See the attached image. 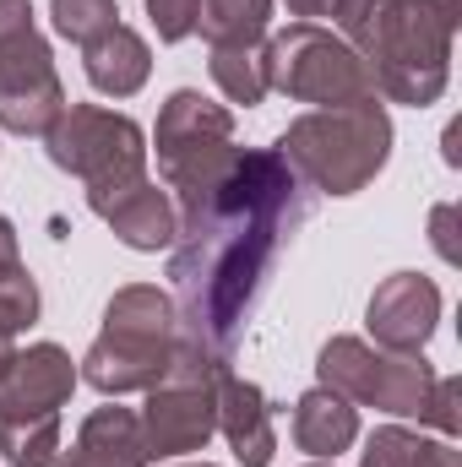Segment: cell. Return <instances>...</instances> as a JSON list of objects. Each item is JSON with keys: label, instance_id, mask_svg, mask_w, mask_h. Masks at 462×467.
Masks as SVG:
<instances>
[{"label": "cell", "instance_id": "obj_1", "mask_svg": "<svg viewBox=\"0 0 462 467\" xmlns=\"http://www.w3.org/2000/svg\"><path fill=\"white\" fill-rule=\"evenodd\" d=\"M174 207L180 234L169 244V277L180 294V337L234 353L245 316L278 266V250L305 218V180L278 147H239L207 191Z\"/></svg>", "mask_w": 462, "mask_h": 467}, {"label": "cell", "instance_id": "obj_2", "mask_svg": "<svg viewBox=\"0 0 462 467\" xmlns=\"http://www.w3.org/2000/svg\"><path fill=\"white\" fill-rule=\"evenodd\" d=\"M332 22L392 104L425 109L446 93L457 0H343Z\"/></svg>", "mask_w": 462, "mask_h": 467}, {"label": "cell", "instance_id": "obj_3", "mask_svg": "<svg viewBox=\"0 0 462 467\" xmlns=\"http://www.w3.org/2000/svg\"><path fill=\"white\" fill-rule=\"evenodd\" d=\"M180 343V310L163 288L152 283H131L104 305V327L93 337V348L82 353V380L104 397L125 391H147L169 375Z\"/></svg>", "mask_w": 462, "mask_h": 467}, {"label": "cell", "instance_id": "obj_4", "mask_svg": "<svg viewBox=\"0 0 462 467\" xmlns=\"http://www.w3.org/2000/svg\"><path fill=\"white\" fill-rule=\"evenodd\" d=\"M278 152L305 185L327 196H353L392 158V115L375 99L343 104V109H310L278 136Z\"/></svg>", "mask_w": 462, "mask_h": 467}, {"label": "cell", "instance_id": "obj_5", "mask_svg": "<svg viewBox=\"0 0 462 467\" xmlns=\"http://www.w3.org/2000/svg\"><path fill=\"white\" fill-rule=\"evenodd\" d=\"M267 88L294 104H321V109L375 99L364 60L321 22H294L267 38Z\"/></svg>", "mask_w": 462, "mask_h": 467}, {"label": "cell", "instance_id": "obj_6", "mask_svg": "<svg viewBox=\"0 0 462 467\" xmlns=\"http://www.w3.org/2000/svg\"><path fill=\"white\" fill-rule=\"evenodd\" d=\"M436 369L419 353H386L364 337H332L316 358V386L348 397L353 408H381L397 419H419L430 413L436 397Z\"/></svg>", "mask_w": 462, "mask_h": 467}, {"label": "cell", "instance_id": "obj_7", "mask_svg": "<svg viewBox=\"0 0 462 467\" xmlns=\"http://www.w3.org/2000/svg\"><path fill=\"white\" fill-rule=\"evenodd\" d=\"M49 163L77 174L88 185V202L110 196L120 185L147 174V136L131 115L99 109V104H66V115L44 130Z\"/></svg>", "mask_w": 462, "mask_h": 467}, {"label": "cell", "instance_id": "obj_8", "mask_svg": "<svg viewBox=\"0 0 462 467\" xmlns=\"http://www.w3.org/2000/svg\"><path fill=\"white\" fill-rule=\"evenodd\" d=\"M60 115H66V88L55 77L33 5L0 0V125L16 136H44Z\"/></svg>", "mask_w": 462, "mask_h": 467}, {"label": "cell", "instance_id": "obj_9", "mask_svg": "<svg viewBox=\"0 0 462 467\" xmlns=\"http://www.w3.org/2000/svg\"><path fill=\"white\" fill-rule=\"evenodd\" d=\"M152 147H158V169L169 180V191L185 202L196 191H207L224 169L234 163V115L224 104L202 99L196 88H180L169 93V104L158 109V130H152Z\"/></svg>", "mask_w": 462, "mask_h": 467}, {"label": "cell", "instance_id": "obj_10", "mask_svg": "<svg viewBox=\"0 0 462 467\" xmlns=\"http://www.w3.org/2000/svg\"><path fill=\"white\" fill-rule=\"evenodd\" d=\"M441 321V288L419 272H392L364 310V327L375 337V348L386 353H425Z\"/></svg>", "mask_w": 462, "mask_h": 467}, {"label": "cell", "instance_id": "obj_11", "mask_svg": "<svg viewBox=\"0 0 462 467\" xmlns=\"http://www.w3.org/2000/svg\"><path fill=\"white\" fill-rule=\"evenodd\" d=\"M77 364L60 343H33L27 353L11 358V369L0 375V424L5 419H38V413H60L77 391Z\"/></svg>", "mask_w": 462, "mask_h": 467}, {"label": "cell", "instance_id": "obj_12", "mask_svg": "<svg viewBox=\"0 0 462 467\" xmlns=\"http://www.w3.org/2000/svg\"><path fill=\"white\" fill-rule=\"evenodd\" d=\"M110 229H115L120 244H131V250H169L174 244V234H180V207H174V196L169 191H158L147 174L142 180H131V185H120L110 196H99V202H88Z\"/></svg>", "mask_w": 462, "mask_h": 467}, {"label": "cell", "instance_id": "obj_13", "mask_svg": "<svg viewBox=\"0 0 462 467\" xmlns=\"http://www.w3.org/2000/svg\"><path fill=\"white\" fill-rule=\"evenodd\" d=\"M218 435L229 441V451L245 467H267L278 451V430H272V408L267 391L250 386L245 375H224L218 380Z\"/></svg>", "mask_w": 462, "mask_h": 467}, {"label": "cell", "instance_id": "obj_14", "mask_svg": "<svg viewBox=\"0 0 462 467\" xmlns=\"http://www.w3.org/2000/svg\"><path fill=\"white\" fill-rule=\"evenodd\" d=\"M55 467H147V446H142V424L131 408H93L71 441V451H60Z\"/></svg>", "mask_w": 462, "mask_h": 467}, {"label": "cell", "instance_id": "obj_15", "mask_svg": "<svg viewBox=\"0 0 462 467\" xmlns=\"http://www.w3.org/2000/svg\"><path fill=\"white\" fill-rule=\"evenodd\" d=\"M353 441H359V408L348 397L327 391V386H310L294 402V446L310 451L316 462H332Z\"/></svg>", "mask_w": 462, "mask_h": 467}, {"label": "cell", "instance_id": "obj_16", "mask_svg": "<svg viewBox=\"0 0 462 467\" xmlns=\"http://www.w3.org/2000/svg\"><path fill=\"white\" fill-rule=\"evenodd\" d=\"M82 66H88V82L104 93V99H131V93H142V82H147V71H152V49H147V38L136 33V27H110L99 44H88L82 49Z\"/></svg>", "mask_w": 462, "mask_h": 467}, {"label": "cell", "instance_id": "obj_17", "mask_svg": "<svg viewBox=\"0 0 462 467\" xmlns=\"http://www.w3.org/2000/svg\"><path fill=\"white\" fill-rule=\"evenodd\" d=\"M359 467H462V457H457L452 441H436V435L386 424V430H375V435L364 441Z\"/></svg>", "mask_w": 462, "mask_h": 467}, {"label": "cell", "instance_id": "obj_18", "mask_svg": "<svg viewBox=\"0 0 462 467\" xmlns=\"http://www.w3.org/2000/svg\"><path fill=\"white\" fill-rule=\"evenodd\" d=\"M272 27V0H202L196 33L224 49V44H267Z\"/></svg>", "mask_w": 462, "mask_h": 467}, {"label": "cell", "instance_id": "obj_19", "mask_svg": "<svg viewBox=\"0 0 462 467\" xmlns=\"http://www.w3.org/2000/svg\"><path fill=\"white\" fill-rule=\"evenodd\" d=\"M213 82L224 88L229 104L256 109L272 88H267V44H224L213 49Z\"/></svg>", "mask_w": 462, "mask_h": 467}, {"label": "cell", "instance_id": "obj_20", "mask_svg": "<svg viewBox=\"0 0 462 467\" xmlns=\"http://www.w3.org/2000/svg\"><path fill=\"white\" fill-rule=\"evenodd\" d=\"M0 451H5L11 467H55V457H60V413L5 419L0 424Z\"/></svg>", "mask_w": 462, "mask_h": 467}, {"label": "cell", "instance_id": "obj_21", "mask_svg": "<svg viewBox=\"0 0 462 467\" xmlns=\"http://www.w3.org/2000/svg\"><path fill=\"white\" fill-rule=\"evenodd\" d=\"M49 16H55V33L71 38V44H99L110 27H120V5L115 0H49Z\"/></svg>", "mask_w": 462, "mask_h": 467}, {"label": "cell", "instance_id": "obj_22", "mask_svg": "<svg viewBox=\"0 0 462 467\" xmlns=\"http://www.w3.org/2000/svg\"><path fill=\"white\" fill-rule=\"evenodd\" d=\"M38 321V283L27 277V266H0V337H16L22 327Z\"/></svg>", "mask_w": 462, "mask_h": 467}, {"label": "cell", "instance_id": "obj_23", "mask_svg": "<svg viewBox=\"0 0 462 467\" xmlns=\"http://www.w3.org/2000/svg\"><path fill=\"white\" fill-rule=\"evenodd\" d=\"M196 11H202V0H147V16H152V27H158L163 44L191 38L196 33Z\"/></svg>", "mask_w": 462, "mask_h": 467}, {"label": "cell", "instance_id": "obj_24", "mask_svg": "<svg viewBox=\"0 0 462 467\" xmlns=\"http://www.w3.org/2000/svg\"><path fill=\"white\" fill-rule=\"evenodd\" d=\"M457 402H462L457 375H441V380H436V397H430V413H425V424H430V430H441V441H452V435H457V424H462Z\"/></svg>", "mask_w": 462, "mask_h": 467}, {"label": "cell", "instance_id": "obj_25", "mask_svg": "<svg viewBox=\"0 0 462 467\" xmlns=\"http://www.w3.org/2000/svg\"><path fill=\"white\" fill-rule=\"evenodd\" d=\"M294 16H305V22H321V16H338V5L343 0H283Z\"/></svg>", "mask_w": 462, "mask_h": 467}, {"label": "cell", "instance_id": "obj_26", "mask_svg": "<svg viewBox=\"0 0 462 467\" xmlns=\"http://www.w3.org/2000/svg\"><path fill=\"white\" fill-rule=\"evenodd\" d=\"M22 261V250H16V229L0 218V266H16Z\"/></svg>", "mask_w": 462, "mask_h": 467}, {"label": "cell", "instance_id": "obj_27", "mask_svg": "<svg viewBox=\"0 0 462 467\" xmlns=\"http://www.w3.org/2000/svg\"><path fill=\"white\" fill-rule=\"evenodd\" d=\"M11 358H16V348H11V337H0V375L11 369Z\"/></svg>", "mask_w": 462, "mask_h": 467}, {"label": "cell", "instance_id": "obj_28", "mask_svg": "<svg viewBox=\"0 0 462 467\" xmlns=\"http://www.w3.org/2000/svg\"><path fill=\"white\" fill-rule=\"evenodd\" d=\"M310 467H338V462H310Z\"/></svg>", "mask_w": 462, "mask_h": 467}, {"label": "cell", "instance_id": "obj_29", "mask_svg": "<svg viewBox=\"0 0 462 467\" xmlns=\"http://www.w3.org/2000/svg\"><path fill=\"white\" fill-rule=\"evenodd\" d=\"M185 467H213V462H185Z\"/></svg>", "mask_w": 462, "mask_h": 467}]
</instances>
